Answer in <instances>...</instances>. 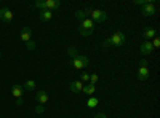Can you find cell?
<instances>
[{"label":"cell","instance_id":"obj_21","mask_svg":"<svg viewBox=\"0 0 160 118\" xmlns=\"http://www.w3.org/2000/svg\"><path fill=\"white\" fill-rule=\"evenodd\" d=\"M80 82H82V83H90V73L88 72H82V73H80Z\"/></svg>","mask_w":160,"mask_h":118},{"label":"cell","instance_id":"obj_5","mask_svg":"<svg viewBox=\"0 0 160 118\" xmlns=\"http://www.w3.org/2000/svg\"><path fill=\"white\" fill-rule=\"evenodd\" d=\"M88 64H90V59L87 56H83V54H78L75 59L71 61V65L74 69H83V67H87Z\"/></svg>","mask_w":160,"mask_h":118},{"label":"cell","instance_id":"obj_26","mask_svg":"<svg viewBox=\"0 0 160 118\" xmlns=\"http://www.w3.org/2000/svg\"><path fill=\"white\" fill-rule=\"evenodd\" d=\"M35 113H43L45 112V109H43V106H40V104H38V106H35Z\"/></svg>","mask_w":160,"mask_h":118},{"label":"cell","instance_id":"obj_6","mask_svg":"<svg viewBox=\"0 0 160 118\" xmlns=\"http://www.w3.org/2000/svg\"><path fill=\"white\" fill-rule=\"evenodd\" d=\"M141 13H142V16H146V18L154 16L155 13H157V10H155V3H154V2H148V3H144V5L141 7Z\"/></svg>","mask_w":160,"mask_h":118},{"label":"cell","instance_id":"obj_22","mask_svg":"<svg viewBox=\"0 0 160 118\" xmlns=\"http://www.w3.org/2000/svg\"><path fill=\"white\" fill-rule=\"evenodd\" d=\"M34 8H37V10H45V0H38V2H35L34 3Z\"/></svg>","mask_w":160,"mask_h":118},{"label":"cell","instance_id":"obj_1","mask_svg":"<svg viewBox=\"0 0 160 118\" xmlns=\"http://www.w3.org/2000/svg\"><path fill=\"white\" fill-rule=\"evenodd\" d=\"M125 42H127V34L123 32V31H117V32H114L109 38H106L104 40V48H120L122 45H125Z\"/></svg>","mask_w":160,"mask_h":118},{"label":"cell","instance_id":"obj_24","mask_svg":"<svg viewBox=\"0 0 160 118\" xmlns=\"http://www.w3.org/2000/svg\"><path fill=\"white\" fill-rule=\"evenodd\" d=\"M151 45H152L154 50L158 48V46H160V38H158V37H154V38H152V42H151Z\"/></svg>","mask_w":160,"mask_h":118},{"label":"cell","instance_id":"obj_11","mask_svg":"<svg viewBox=\"0 0 160 118\" xmlns=\"http://www.w3.org/2000/svg\"><path fill=\"white\" fill-rule=\"evenodd\" d=\"M139 50H141V53H142L144 56H149V54L154 53V48H152L151 42H142V45H141Z\"/></svg>","mask_w":160,"mask_h":118},{"label":"cell","instance_id":"obj_16","mask_svg":"<svg viewBox=\"0 0 160 118\" xmlns=\"http://www.w3.org/2000/svg\"><path fill=\"white\" fill-rule=\"evenodd\" d=\"M142 37L146 38V42H151L154 37H157V31L154 29V27H148L144 31V34H142Z\"/></svg>","mask_w":160,"mask_h":118},{"label":"cell","instance_id":"obj_12","mask_svg":"<svg viewBox=\"0 0 160 118\" xmlns=\"http://www.w3.org/2000/svg\"><path fill=\"white\" fill-rule=\"evenodd\" d=\"M59 7H61V3L58 2V0H45V10L56 11Z\"/></svg>","mask_w":160,"mask_h":118},{"label":"cell","instance_id":"obj_25","mask_svg":"<svg viewBox=\"0 0 160 118\" xmlns=\"http://www.w3.org/2000/svg\"><path fill=\"white\" fill-rule=\"evenodd\" d=\"M35 46H37V45H35V42H32V40H31V42H28V43H26V48H28L29 51L35 50Z\"/></svg>","mask_w":160,"mask_h":118},{"label":"cell","instance_id":"obj_19","mask_svg":"<svg viewBox=\"0 0 160 118\" xmlns=\"http://www.w3.org/2000/svg\"><path fill=\"white\" fill-rule=\"evenodd\" d=\"M74 16H75L77 19H80V21H83V19L88 18V15H87V11H85V10H78V11H75V13H74Z\"/></svg>","mask_w":160,"mask_h":118},{"label":"cell","instance_id":"obj_7","mask_svg":"<svg viewBox=\"0 0 160 118\" xmlns=\"http://www.w3.org/2000/svg\"><path fill=\"white\" fill-rule=\"evenodd\" d=\"M13 18L15 16H13V11L10 8H0V21L10 24V22H13Z\"/></svg>","mask_w":160,"mask_h":118},{"label":"cell","instance_id":"obj_2","mask_svg":"<svg viewBox=\"0 0 160 118\" xmlns=\"http://www.w3.org/2000/svg\"><path fill=\"white\" fill-rule=\"evenodd\" d=\"M136 75H138V80H141V82H144V80H148V78H149L151 72H149L148 61H146V59H141V61H139V67H138Z\"/></svg>","mask_w":160,"mask_h":118},{"label":"cell","instance_id":"obj_20","mask_svg":"<svg viewBox=\"0 0 160 118\" xmlns=\"http://www.w3.org/2000/svg\"><path fill=\"white\" fill-rule=\"evenodd\" d=\"M68 54L71 56V59H75V58L78 56V50H77V48H72V46H71V48H68Z\"/></svg>","mask_w":160,"mask_h":118},{"label":"cell","instance_id":"obj_8","mask_svg":"<svg viewBox=\"0 0 160 118\" xmlns=\"http://www.w3.org/2000/svg\"><path fill=\"white\" fill-rule=\"evenodd\" d=\"M35 96H37V102L40 104V106H45V104H48V101H50L48 93H47V91H43V89H37Z\"/></svg>","mask_w":160,"mask_h":118},{"label":"cell","instance_id":"obj_28","mask_svg":"<svg viewBox=\"0 0 160 118\" xmlns=\"http://www.w3.org/2000/svg\"><path fill=\"white\" fill-rule=\"evenodd\" d=\"M22 102H24L22 97H21V99H16V106H22Z\"/></svg>","mask_w":160,"mask_h":118},{"label":"cell","instance_id":"obj_18","mask_svg":"<svg viewBox=\"0 0 160 118\" xmlns=\"http://www.w3.org/2000/svg\"><path fill=\"white\" fill-rule=\"evenodd\" d=\"M98 104H99V99H98L96 96H91V97L87 101V107H88V109H95Z\"/></svg>","mask_w":160,"mask_h":118},{"label":"cell","instance_id":"obj_27","mask_svg":"<svg viewBox=\"0 0 160 118\" xmlns=\"http://www.w3.org/2000/svg\"><path fill=\"white\" fill-rule=\"evenodd\" d=\"M93 118H108V116H106L104 113H95V115H93Z\"/></svg>","mask_w":160,"mask_h":118},{"label":"cell","instance_id":"obj_10","mask_svg":"<svg viewBox=\"0 0 160 118\" xmlns=\"http://www.w3.org/2000/svg\"><path fill=\"white\" fill-rule=\"evenodd\" d=\"M85 83H82L80 80H74L69 83V91L71 93H82V88H83Z\"/></svg>","mask_w":160,"mask_h":118},{"label":"cell","instance_id":"obj_23","mask_svg":"<svg viewBox=\"0 0 160 118\" xmlns=\"http://www.w3.org/2000/svg\"><path fill=\"white\" fill-rule=\"evenodd\" d=\"M98 82H99V75H98V73H91V75H90V83H91V85H96Z\"/></svg>","mask_w":160,"mask_h":118},{"label":"cell","instance_id":"obj_13","mask_svg":"<svg viewBox=\"0 0 160 118\" xmlns=\"http://www.w3.org/2000/svg\"><path fill=\"white\" fill-rule=\"evenodd\" d=\"M82 93L87 94V96H93L96 93V85H91V83H85L83 88H82Z\"/></svg>","mask_w":160,"mask_h":118},{"label":"cell","instance_id":"obj_29","mask_svg":"<svg viewBox=\"0 0 160 118\" xmlns=\"http://www.w3.org/2000/svg\"><path fill=\"white\" fill-rule=\"evenodd\" d=\"M0 58H2V54H0Z\"/></svg>","mask_w":160,"mask_h":118},{"label":"cell","instance_id":"obj_17","mask_svg":"<svg viewBox=\"0 0 160 118\" xmlns=\"http://www.w3.org/2000/svg\"><path fill=\"white\" fill-rule=\"evenodd\" d=\"M22 88H24V91H29V93H31V91H35L37 89V85H35L34 80H28V82L24 83Z\"/></svg>","mask_w":160,"mask_h":118},{"label":"cell","instance_id":"obj_15","mask_svg":"<svg viewBox=\"0 0 160 118\" xmlns=\"http://www.w3.org/2000/svg\"><path fill=\"white\" fill-rule=\"evenodd\" d=\"M51 18H53V11H50V10H42L38 13V19L43 22H48Z\"/></svg>","mask_w":160,"mask_h":118},{"label":"cell","instance_id":"obj_3","mask_svg":"<svg viewBox=\"0 0 160 118\" xmlns=\"http://www.w3.org/2000/svg\"><path fill=\"white\" fill-rule=\"evenodd\" d=\"M93 29H95V22H93L90 18H87V19H83V21H80V35L88 37V35H91Z\"/></svg>","mask_w":160,"mask_h":118},{"label":"cell","instance_id":"obj_4","mask_svg":"<svg viewBox=\"0 0 160 118\" xmlns=\"http://www.w3.org/2000/svg\"><path fill=\"white\" fill-rule=\"evenodd\" d=\"M90 19H91L93 22H104L106 19H108V13H106L104 10L91 8V11H90Z\"/></svg>","mask_w":160,"mask_h":118},{"label":"cell","instance_id":"obj_9","mask_svg":"<svg viewBox=\"0 0 160 118\" xmlns=\"http://www.w3.org/2000/svg\"><path fill=\"white\" fill-rule=\"evenodd\" d=\"M19 38L24 42V43H28V42H31V38H32V29L31 27H22L21 29V32H19Z\"/></svg>","mask_w":160,"mask_h":118},{"label":"cell","instance_id":"obj_14","mask_svg":"<svg viewBox=\"0 0 160 118\" xmlns=\"http://www.w3.org/2000/svg\"><path fill=\"white\" fill-rule=\"evenodd\" d=\"M22 91H24L22 85H13V88H11V96L16 97V99H21V97H22Z\"/></svg>","mask_w":160,"mask_h":118}]
</instances>
